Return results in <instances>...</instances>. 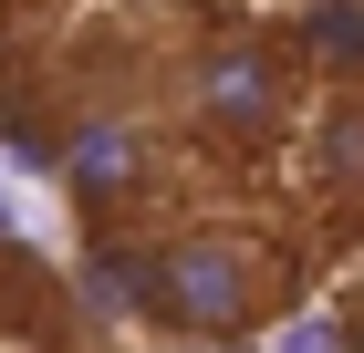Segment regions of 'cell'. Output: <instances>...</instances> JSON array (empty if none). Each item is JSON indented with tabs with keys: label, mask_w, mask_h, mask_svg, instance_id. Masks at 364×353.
I'll list each match as a JSON object with an SVG mask.
<instances>
[{
	"label": "cell",
	"mask_w": 364,
	"mask_h": 353,
	"mask_svg": "<svg viewBox=\"0 0 364 353\" xmlns=\"http://www.w3.org/2000/svg\"><path fill=\"white\" fill-rule=\"evenodd\" d=\"M302 53L333 63V73H364V11L354 0H312L302 11Z\"/></svg>",
	"instance_id": "obj_4"
},
{
	"label": "cell",
	"mask_w": 364,
	"mask_h": 353,
	"mask_svg": "<svg viewBox=\"0 0 364 353\" xmlns=\"http://www.w3.org/2000/svg\"><path fill=\"white\" fill-rule=\"evenodd\" d=\"M63 177H73L94 208H114V197H136L146 177H156V136H146L136 114H94L84 136H73V156H63Z\"/></svg>",
	"instance_id": "obj_3"
},
{
	"label": "cell",
	"mask_w": 364,
	"mask_h": 353,
	"mask_svg": "<svg viewBox=\"0 0 364 353\" xmlns=\"http://www.w3.org/2000/svg\"><path fill=\"white\" fill-rule=\"evenodd\" d=\"M146 301L167 312L177 332H208V343H229V332H250L260 312L281 301V249L240 239V229H188V239H167L156 260H146Z\"/></svg>",
	"instance_id": "obj_1"
},
{
	"label": "cell",
	"mask_w": 364,
	"mask_h": 353,
	"mask_svg": "<svg viewBox=\"0 0 364 353\" xmlns=\"http://www.w3.org/2000/svg\"><path fill=\"white\" fill-rule=\"evenodd\" d=\"M188 114L219 146H271L281 125H291V63H281V42L219 31V42L188 63Z\"/></svg>",
	"instance_id": "obj_2"
},
{
	"label": "cell",
	"mask_w": 364,
	"mask_h": 353,
	"mask_svg": "<svg viewBox=\"0 0 364 353\" xmlns=\"http://www.w3.org/2000/svg\"><path fill=\"white\" fill-rule=\"evenodd\" d=\"M354 353H364V322H354Z\"/></svg>",
	"instance_id": "obj_6"
},
{
	"label": "cell",
	"mask_w": 364,
	"mask_h": 353,
	"mask_svg": "<svg viewBox=\"0 0 364 353\" xmlns=\"http://www.w3.org/2000/svg\"><path fill=\"white\" fill-rule=\"evenodd\" d=\"M323 177L364 197V104H333V125H323Z\"/></svg>",
	"instance_id": "obj_5"
}]
</instances>
